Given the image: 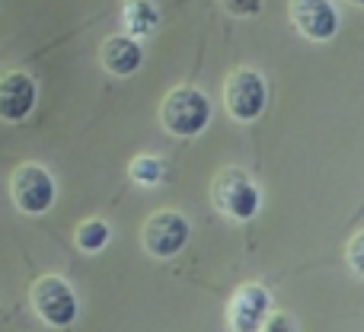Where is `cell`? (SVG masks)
<instances>
[{"label":"cell","mask_w":364,"mask_h":332,"mask_svg":"<svg viewBox=\"0 0 364 332\" xmlns=\"http://www.w3.org/2000/svg\"><path fill=\"white\" fill-rule=\"evenodd\" d=\"M256 332H297V329L288 314H265V320L259 323Z\"/></svg>","instance_id":"14"},{"label":"cell","mask_w":364,"mask_h":332,"mask_svg":"<svg viewBox=\"0 0 364 332\" xmlns=\"http://www.w3.org/2000/svg\"><path fill=\"white\" fill-rule=\"evenodd\" d=\"M211 201L224 218L230 220H250L259 211V188L240 166H227L214 176L211 182Z\"/></svg>","instance_id":"2"},{"label":"cell","mask_w":364,"mask_h":332,"mask_svg":"<svg viewBox=\"0 0 364 332\" xmlns=\"http://www.w3.org/2000/svg\"><path fill=\"white\" fill-rule=\"evenodd\" d=\"M36 80L26 70H10L0 77V122H23L36 106Z\"/></svg>","instance_id":"9"},{"label":"cell","mask_w":364,"mask_h":332,"mask_svg":"<svg viewBox=\"0 0 364 332\" xmlns=\"http://www.w3.org/2000/svg\"><path fill=\"white\" fill-rule=\"evenodd\" d=\"M291 26L310 42H329L339 32V13L333 0H288Z\"/></svg>","instance_id":"7"},{"label":"cell","mask_w":364,"mask_h":332,"mask_svg":"<svg viewBox=\"0 0 364 332\" xmlns=\"http://www.w3.org/2000/svg\"><path fill=\"white\" fill-rule=\"evenodd\" d=\"M160 23V13L151 0H125V26L132 36H147Z\"/></svg>","instance_id":"11"},{"label":"cell","mask_w":364,"mask_h":332,"mask_svg":"<svg viewBox=\"0 0 364 332\" xmlns=\"http://www.w3.org/2000/svg\"><path fill=\"white\" fill-rule=\"evenodd\" d=\"M128 176L141 186H157L164 179V160L160 157H134L132 166H128Z\"/></svg>","instance_id":"13"},{"label":"cell","mask_w":364,"mask_h":332,"mask_svg":"<svg viewBox=\"0 0 364 332\" xmlns=\"http://www.w3.org/2000/svg\"><path fill=\"white\" fill-rule=\"evenodd\" d=\"M74 240H77V246H80L83 252H100L102 246L109 243V224L106 220H100V218L83 220V224L77 227Z\"/></svg>","instance_id":"12"},{"label":"cell","mask_w":364,"mask_h":332,"mask_svg":"<svg viewBox=\"0 0 364 332\" xmlns=\"http://www.w3.org/2000/svg\"><path fill=\"white\" fill-rule=\"evenodd\" d=\"M269 90L265 80L252 68H237L227 74L224 80V109L230 112V119L237 122H252L262 115Z\"/></svg>","instance_id":"3"},{"label":"cell","mask_w":364,"mask_h":332,"mask_svg":"<svg viewBox=\"0 0 364 332\" xmlns=\"http://www.w3.org/2000/svg\"><path fill=\"white\" fill-rule=\"evenodd\" d=\"M352 4H358V6H364V0H352Z\"/></svg>","instance_id":"17"},{"label":"cell","mask_w":364,"mask_h":332,"mask_svg":"<svg viewBox=\"0 0 364 332\" xmlns=\"http://www.w3.org/2000/svg\"><path fill=\"white\" fill-rule=\"evenodd\" d=\"M211 122V102L201 90L195 87H176L160 102V125L173 138H195L205 132Z\"/></svg>","instance_id":"1"},{"label":"cell","mask_w":364,"mask_h":332,"mask_svg":"<svg viewBox=\"0 0 364 332\" xmlns=\"http://www.w3.org/2000/svg\"><path fill=\"white\" fill-rule=\"evenodd\" d=\"M188 220L179 211H154L141 227V243L151 256L170 259L188 243Z\"/></svg>","instance_id":"6"},{"label":"cell","mask_w":364,"mask_h":332,"mask_svg":"<svg viewBox=\"0 0 364 332\" xmlns=\"http://www.w3.org/2000/svg\"><path fill=\"white\" fill-rule=\"evenodd\" d=\"M10 195L23 214H45L55 205V179L45 166L23 164L10 176Z\"/></svg>","instance_id":"5"},{"label":"cell","mask_w":364,"mask_h":332,"mask_svg":"<svg viewBox=\"0 0 364 332\" xmlns=\"http://www.w3.org/2000/svg\"><path fill=\"white\" fill-rule=\"evenodd\" d=\"M32 307H36V314L42 316L48 326H70V323L77 320V297H74V288H70L64 278L58 275H42L32 282Z\"/></svg>","instance_id":"4"},{"label":"cell","mask_w":364,"mask_h":332,"mask_svg":"<svg viewBox=\"0 0 364 332\" xmlns=\"http://www.w3.org/2000/svg\"><path fill=\"white\" fill-rule=\"evenodd\" d=\"M144 61V48L134 36H109L100 48V64L115 77H132Z\"/></svg>","instance_id":"10"},{"label":"cell","mask_w":364,"mask_h":332,"mask_svg":"<svg viewBox=\"0 0 364 332\" xmlns=\"http://www.w3.org/2000/svg\"><path fill=\"white\" fill-rule=\"evenodd\" d=\"M230 16H256L262 10V0H220Z\"/></svg>","instance_id":"15"},{"label":"cell","mask_w":364,"mask_h":332,"mask_svg":"<svg viewBox=\"0 0 364 332\" xmlns=\"http://www.w3.org/2000/svg\"><path fill=\"white\" fill-rule=\"evenodd\" d=\"M272 307V294L262 284H243L227 304V323L233 332H256Z\"/></svg>","instance_id":"8"},{"label":"cell","mask_w":364,"mask_h":332,"mask_svg":"<svg viewBox=\"0 0 364 332\" xmlns=\"http://www.w3.org/2000/svg\"><path fill=\"white\" fill-rule=\"evenodd\" d=\"M348 265H352L358 275H364V230L348 243Z\"/></svg>","instance_id":"16"}]
</instances>
